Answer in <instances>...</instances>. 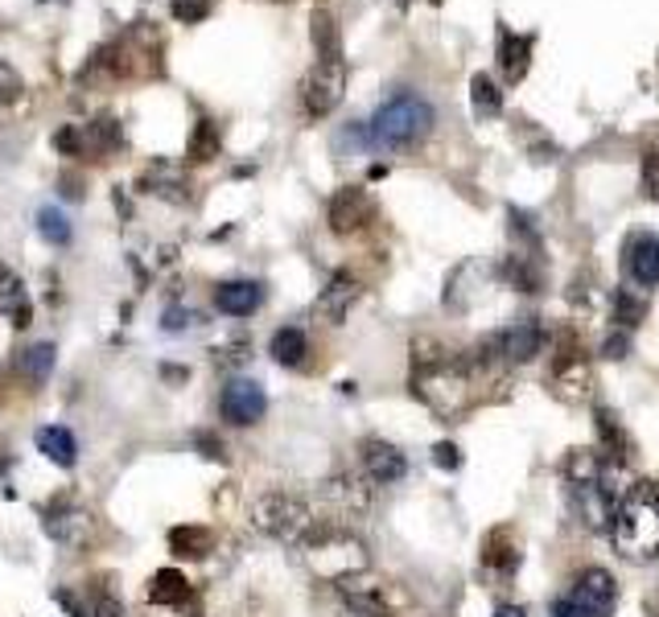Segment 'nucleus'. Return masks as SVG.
<instances>
[{
  "mask_svg": "<svg viewBox=\"0 0 659 617\" xmlns=\"http://www.w3.org/2000/svg\"><path fill=\"white\" fill-rule=\"evenodd\" d=\"M614 547L626 560H656L659 556V482H635L614 506L610 519Z\"/></svg>",
  "mask_w": 659,
  "mask_h": 617,
  "instance_id": "obj_1",
  "label": "nucleus"
},
{
  "mask_svg": "<svg viewBox=\"0 0 659 617\" xmlns=\"http://www.w3.org/2000/svg\"><path fill=\"white\" fill-rule=\"evenodd\" d=\"M434 132V108L429 99L413 91H395L388 103H379V112L367 124V145L371 149H408L416 140H425Z\"/></svg>",
  "mask_w": 659,
  "mask_h": 617,
  "instance_id": "obj_2",
  "label": "nucleus"
},
{
  "mask_svg": "<svg viewBox=\"0 0 659 617\" xmlns=\"http://www.w3.org/2000/svg\"><path fill=\"white\" fill-rule=\"evenodd\" d=\"M413 392L437 411V416H457L471 399V374L462 367V358L450 355H416Z\"/></svg>",
  "mask_w": 659,
  "mask_h": 617,
  "instance_id": "obj_3",
  "label": "nucleus"
},
{
  "mask_svg": "<svg viewBox=\"0 0 659 617\" xmlns=\"http://www.w3.org/2000/svg\"><path fill=\"white\" fill-rule=\"evenodd\" d=\"M318 523L321 519H314L309 503L297 494H284V490H268L252 503V527L268 540L284 543V547H302Z\"/></svg>",
  "mask_w": 659,
  "mask_h": 617,
  "instance_id": "obj_4",
  "label": "nucleus"
},
{
  "mask_svg": "<svg viewBox=\"0 0 659 617\" xmlns=\"http://www.w3.org/2000/svg\"><path fill=\"white\" fill-rule=\"evenodd\" d=\"M302 552H305V560H309V568L326 580H342V577H351V572H363V568H367L363 543L351 535V527H342V523H318L314 535L302 543Z\"/></svg>",
  "mask_w": 659,
  "mask_h": 617,
  "instance_id": "obj_5",
  "label": "nucleus"
},
{
  "mask_svg": "<svg viewBox=\"0 0 659 617\" xmlns=\"http://www.w3.org/2000/svg\"><path fill=\"white\" fill-rule=\"evenodd\" d=\"M619 609V584L606 568H589L565 597L552 601V617H610Z\"/></svg>",
  "mask_w": 659,
  "mask_h": 617,
  "instance_id": "obj_6",
  "label": "nucleus"
},
{
  "mask_svg": "<svg viewBox=\"0 0 659 617\" xmlns=\"http://www.w3.org/2000/svg\"><path fill=\"white\" fill-rule=\"evenodd\" d=\"M342 91H346V62H342V54L318 58V62H314V71H309L305 83H302L305 112L330 115L342 103Z\"/></svg>",
  "mask_w": 659,
  "mask_h": 617,
  "instance_id": "obj_7",
  "label": "nucleus"
},
{
  "mask_svg": "<svg viewBox=\"0 0 659 617\" xmlns=\"http://www.w3.org/2000/svg\"><path fill=\"white\" fill-rule=\"evenodd\" d=\"M334 584H339V597L346 601V609H351L355 617H392V605H388V584L371 577L367 568L334 580Z\"/></svg>",
  "mask_w": 659,
  "mask_h": 617,
  "instance_id": "obj_8",
  "label": "nucleus"
},
{
  "mask_svg": "<svg viewBox=\"0 0 659 617\" xmlns=\"http://www.w3.org/2000/svg\"><path fill=\"white\" fill-rule=\"evenodd\" d=\"M219 411H223L227 424H235V429H247V424H256L264 411H268V395L256 379H231L219 395Z\"/></svg>",
  "mask_w": 659,
  "mask_h": 617,
  "instance_id": "obj_9",
  "label": "nucleus"
},
{
  "mask_svg": "<svg viewBox=\"0 0 659 617\" xmlns=\"http://www.w3.org/2000/svg\"><path fill=\"white\" fill-rule=\"evenodd\" d=\"M46 535L54 543H62V547H83V543L91 540V510H83V506H75L71 498H58V503L46 506Z\"/></svg>",
  "mask_w": 659,
  "mask_h": 617,
  "instance_id": "obj_10",
  "label": "nucleus"
},
{
  "mask_svg": "<svg viewBox=\"0 0 659 617\" xmlns=\"http://www.w3.org/2000/svg\"><path fill=\"white\" fill-rule=\"evenodd\" d=\"M321 498L334 506L339 519H358L371 510V482L363 473H339L321 486Z\"/></svg>",
  "mask_w": 659,
  "mask_h": 617,
  "instance_id": "obj_11",
  "label": "nucleus"
},
{
  "mask_svg": "<svg viewBox=\"0 0 659 617\" xmlns=\"http://www.w3.org/2000/svg\"><path fill=\"white\" fill-rule=\"evenodd\" d=\"M358 453H363V478H367L371 486H392V482H400V478L408 473L404 453L395 449V445H388V441H379V436L363 441Z\"/></svg>",
  "mask_w": 659,
  "mask_h": 617,
  "instance_id": "obj_12",
  "label": "nucleus"
},
{
  "mask_svg": "<svg viewBox=\"0 0 659 617\" xmlns=\"http://www.w3.org/2000/svg\"><path fill=\"white\" fill-rule=\"evenodd\" d=\"M622 268L639 288H659V235H635L622 247Z\"/></svg>",
  "mask_w": 659,
  "mask_h": 617,
  "instance_id": "obj_13",
  "label": "nucleus"
},
{
  "mask_svg": "<svg viewBox=\"0 0 659 617\" xmlns=\"http://www.w3.org/2000/svg\"><path fill=\"white\" fill-rule=\"evenodd\" d=\"M367 223H371V198L358 186H342L330 198V226H334V235H355L358 226Z\"/></svg>",
  "mask_w": 659,
  "mask_h": 617,
  "instance_id": "obj_14",
  "label": "nucleus"
},
{
  "mask_svg": "<svg viewBox=\"0 0 659 617\" xmlns=\"http://www.w3.org/2000/svg\"><path fill=\"white\" fill-rule=\"evenodd\" d=\"M215 305L227 318H252L264 305V288L256 281H223L215 288Z\"/></svg>",
  "mask_w": 659,
  "mask_h": 617,
  "instance_id": "obj_15",
  "label": "nucleus"
},
{
  "mask_svg": "<svg viewBox=\"0 0 659 617\" xmlns=\"http://www.w3.org/2000/svg\"><path fill=\"white\" fill-rule=\"evenodd\" d=\"M483 568H487V577H495V580L515 577V568H520V547H515L508 527H499V531H490L487 535V543H483Z\"/></svg>",
  "mask_w": 659,
  "mask_h": 617,
  "instance_id": "obj_16",
  "label": "nucleus"
},
{
  "mask_svg": "<svg viewBox=\"0 0 659 617\" xmlns=\"http://www.w3.org/2000/svg\"><path fill=\"white\" fill-rule=\"evenodd\" d=\"M355 300H358V284L351 281V276H334V281L321 288L314 313H318V321H326V325H342Z\"/></svg>",
  "mask_w": 659,
  "mask_h": 617,
  "instance_id": "obj_17",
  "label": "nucleus"
},
{
  "mask_svg": "<svg viewBox=\"0 0 659 617\" xmlns=\"http://www.w3.org/2000/svg\"><path fill=\"white\" fill-rule=\"evenodd\" d=\"M190 597H194V589H190L186 572H178V568H161L149 580V601L161 609H186Z\"/></svg>",
  "mask_w": 659,
  "mask_h": 617,
  "instance_id": "obj_18",
  "label": "nucleus"
},
{
  "mask_svg": "<svg viewBox=\"0 0 659 617\" xmlns=\"http://www.w3.org/2000/svg\"><path fill=\"white\" fill-rule=\"evenodd\" d=\"M34 445H38V453H46V457H50V461H54L58 469H71V466L78 461L75 432L62 429V424H46V429H38Z\"/></svg>",
  "mask_w": 659,
  "mask_h": 617,
  "instance_id": "obj_19",
  "label": "nucleus"
},
{
  "mask_svg": "<svg viewBox=\"0 0 659 617\" xmlns=\"http://www.w3.org/2000/svg\"><path fill=\"white\" fill-rule=\"evenodd\" d=\"M210 547H215V531L210 527L186 523L170 531V552L182 556V560H203V556H210Z\"/></svg>",
  "mask_w": 659,
  "mask_h": 617,
  "instance_id": "obj_20",
  "label": "nucleus"
},
{
  "mask_svg": "<svg viewBox=\"0 0 659 617\" xmlns=\"http://www.w3.org/2000/svg\"><path fill=\"white\" fill-rule=\"evenodd\" d=\"M141 186H145V194H157V198H170V202H186V198H190L186 177H182V169H173V165H157V169H149V173L141 177Z\"/></svg>",
  "mask_w": 659,
  "mask_h": 617,
  "instance_id": "obj_21",
  "label": "nucleus"
},
{
  "mask_svg": "<svg viewBox=\"0 0 659 617\" xmlns=\"http://www.w3.org/2000/svg\"><path fill=\"white\" fill-rule=\"evenodd\" d=\"M268 355L277 358L281 367H302L305 362V355H309V342H305V334L297 330V325H284V330H277L272 334V346H268Z\"/></svg>",
  "mask_w": 659,
  "mask_h": 617,
  "instance_id": "obj_22",
  "label": "nucleus"
},
{
  "mask_svg": "<svg viewBox=\"0 0 659 617\" xmlns=\"http://www.w3.org/2000/svg\"><path fill=\"white\" fill-rule=\"evenodd\" d=\"M83 136V152H115L120 145H124V132H120V124H115L112 115H99L95 124H87V128L78 132Z\"/></svg>",
  "mask_w": 659,
  "mask_h": 617,
  "instance_id": "obj_23",
  "label": "nucleus"
},
{
  "mask_svg": "<svg viewBox=\"0 0 659 617\" xmlns=\"http://www.w3.org/2000/svg\"><path fill=\"white\" fill-rule=\"evenodd\" d=\"M527 54H532V41L527 38H515V34H499V66H503V75L515 83V78H524L527 71Z\"/></svg>",
  "mask_w": 659,
  "mask_h": 617,
  "instance_id": "obj_24",
  "label": "nucleus"
},
{
  "mask_svg": "<svg viewBox=\"0 0 659 617\" xmlns=\"http://www.w3.org/2000/svg\"><path fill=\"white\" fill-rule=\"evenodd\" d=\"M54 371V346L50 342H38V346H29L25 355H21V374L29 379V383H46Z\"/></svg>",
  "mask_w": 659,
  "mask_h": 617,
  "instance_id": "obj_25",
  "label": "nucleus"
},
{
  "mask_svg": "<svg viewBox=\"0 0 659 617\" xmlns=\"http://www.w3.org/2000/svg\"><path fill=\"white\" fill-rule=\"evenodd\" d=\"M309 25H314V46H318V58L342 54V46H339V25H334V17H330L326 9H318Z\"/></svg>",
  "mask_w": 659,
  "mask_h": 617,
  "instance_id": "obj_26",
  "label": "nucleus"
},
{
  "mask_svg": "<svg viewBox=\"0 0 659 617\" xmlns=\"http://www.w3.org/2000/svg\"><path fill=\"white\" fill-rule=\"evenodd\" d=\"M219 145H223V136H219V124H210V120H203L198 124V132H194V140H190V161H215L219 157Z\"/></svg>",
  "mask_w": 659,
  "mask_h": 617,
  "instance_id": "obj_27",
  "label": "nucleus"
},
{
  "mask_svg": "<svg viewBox=\"0 0 659 617\" xmlns=\"http://www.w3.org/2000/svg\"><path fill=\"white\" fill-rule=\"evenodd\" d=\"M471 99H474V112L483 115V120H490V115H499V108H503V95H499V87L490 83V75H474V83H471Z\"/></svg>",
  "mask_w": 659,
  "mask_h": 617,
  "instance_id": "obj_28",
  "label": "nucleus"
},
{
  "mask_svg": "<svg viewBox=\"0 0 659 617\" xmlns=\"http://www.w3.org/2000/svg\"><path fill=\"white\" fill-rule=\"evenodd\" d=\"M38 231H41V239H50L54 247L71 244V223H66V214L54 210V206H41L38 210Z\"/></svg>",
  "mask_w": 659,
  "mask_h": 617,
  "instance_id": "obj_29",
  "label": "nucleus"
},
{
  "mask_svg": "<svg viewBox=\"0 0 659 617\" xmlns=\"http://www.w3.org/2000/svg\"><path fill=\"white\" fill-rule=\"evenodd\" d=\"M170 9L182 25H198L210 17V0H170Z\"/></svg>",
  "mask_w": 659,
  "mask_h": 617,
  "instance_id": "obj_30",
  "label": "nucleus"
},
{
  "mask_svg": "<svg viewBox=\"0 0 659 617\" xmlns=\"http://www.w3.org/2000/svg\"><path fill=\"white\" fill-rule=\"evenodd\" d=\"M91 617H129V609H124V601L115 597V593L95 589L91 593Z\"/></svg>",
  "mask_w": 659,
  "mask_h": 617,
  "instance_id": "obj_31",
  "label": "nucleus"
},
{
  "mask_svg": "<svg viewBox=\"0 0 659 617\" xmlns=\"http://www.w3.org/2000/svg\"><path fill=\"white\" fill-rule=\"evenodd\" d=\"M21 91H25V83H21V75L0 58V103L9 108V103H17L21 99Z\"/></svg>",
  "mask_w": 659,
  "mask_h": 617,
  "instance_id": "obj_32",
  "label": "nucleus"
},
{
  "mask_svg": "<svg viewBox=\"0 0 659 617\" xmlns=\"http://www.w3.org/2000/svg\"><path fill=\"white\" fill-rule=\"evenodd\" d=\"M194 445L203 449V457H207V461H227L223 441H219V436H210V432H194Z\"/></svg>",
  "mask_w": 659,
  "mask_h": 617,
  "instance_id": "obj_33",
  "label": "nucleus"
},
{
  "mask_svg": "<svg viewBox=\"0 0 659 617\" xmlns=\"http://www.w3.org/2000/svg\"><path fill=\"white\" fill-rule=\"evenodd\" d=\"M54 149L66 152V157H78V152H83V136H78V128H62V132H58Z\"/></svg>",
  "mask_w": 659,
  "mask_h": 617,
  "instance_id": "obj_34",
  "label": "nucleus"
},
{
  "mask_svg": "<svg viewBox=\"0 0 659 617\" xmlns=\"http://www.w3.org/2000/svg\"><path fill=\"white\" fill-rule=\"evenodd\" d=\"M434 461H437L441 469H457V466H462V453H457V445L441 441V445L434 449Z\"/></svg>",
  "mask_w": 659,
  "mask_h": 617,
  "instance_id": "obj_35",
  "label": "nucleus"
},
{
  "mask_svg": "<svg viewBox=\"0 0 659 617\" xmlns=\"http://www.w3.org/2000/svg\"><path fill=\"white\" fill-rule=\"evenodd\" d=\"M194 313H190V309H178V305H173V309H166V330H170V334H178V330H186V325H194Z\"/></svg>",
  "mask_w": 659,
  "mask_h": 617,
  "instance_id": "obj_36",
  "label": "nucleus"
},
{
  "mask_svg": "<svg viewBox=\"0 0 659 617\" xmlns=\"http://www.w3.org/2000/svg\"><path fill=\"white\" fill-rule=\"evenodd\" d=\"M247 350H252V346L240 337V342H231V346H223V350H215V362H244Z\"/></svg>",
  "mask_w": 659,
  "mask_h": 617,
  "instance_id": "obj_37",
  "label": "nucleus"
},
{
  "mask_svg": "<svg viewBox=\"0 0 659 617\" xmlns=\"http://www.w3.org/2000/svg\"><path fill=\"white\" fill-rule=\"evenodd\" d=\"M54 597H58V605L66 609V617H91V614H87V609H83V605H78L75 597H71V593H66V589H58Z\"/></svg>",
  "mask_w": 659,
  "mask_h": 617,
  "instance_id": "obj_38",
  "label": "nucleus"
},
{
  "mask_svg": "<svg viewBox=\"0 0 659 617\" xmlns=\"http://www.w3.org/2000/svg\"><path fill=\"white\" fill-rule=\"evenodd\" d=\"M17 293H21V281L9 268H0V297H17Z\"/></svg>",
  "mask_w": 659,
  "mask_h": 617,
  "instance_id": "obj_39",
  "label": "nucleus"
},
{
  "mask_svg": "<svg viewBox=\"0 0 659 617\" xmlns=\"http://www.w3.org/2000/svg\"><path fill=\"white\" fill-rule=\"evenodd\" d=\"M647 194L659 198V157H647Z\"/></svg>",
  "mask_w": 659,
  "mask_h": 617,
  "instance_id": "obj_40",
  "label": "nucleus"
},
{
  "mask_svg": "<svg viewBox=\"0 0 659 617\" xmlns=\"http://www.w3.org/2000/svg\"><path fill=\"white\" fill-rule=\"evenodd\" d=\"M495 617H527V614L520 609V605H499V609H495Z\"/></svg>",
  "mask_w": 659,
  "mask_h": 617,
  "instance_id": "obj_41",
  "label": "nucleus"
},
{
  "mask_svg": "<svg viewBox=\"0 0 659 617\" xmlns=\"http://www.w3.org/2000/svg\"><path fill=\"white\" fill-rule=\"evenodd\" d=\"M4 466H9V457H4V453H0V473H4Z\"/></svg>",
  "mask_w": 659,
  "mask_h": 617,
  "instance_id": "obj_42",
  "label": "nucleus"
}]
</instances>
